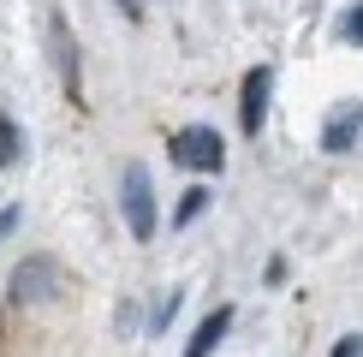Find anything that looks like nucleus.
I'll return each instance as SVG.
<instances>
[{
  "label": "nucleus",
  "instance_id": "nucleus-2",
  "mask_svg": "<svg viewBox=\"0 0 363 357\" xmlns=\"http://www.w3.org/2000/svg\"><path fill=\"white\" fill-rule=\"evenodd\" d=\"M119 208H125L131 238H138V244H149L161 220H155V185H149V173L138 167V161H131V167L119 173Z\"/></svg>",
  "mask_w": 363,
  "mask_h": 357
},
{
  "label": "nucleus",
  "instance_id": "nucleus-1",
  "mask_svg": "<svg viewBox=\"0 0 363 357\" xmlns=\"http://www.w3.org/2000/svg\"><path fill=\"white\" fill-rule=\"evenodd\" d=\"M167 161L185 167V173H220L226 167V143H220L215 125H185V131L167 137Z\"/></svg>",
  "mask_w": 363,
  "mask_h": 357
},
{
  "label": "nucleus",
  "instance_id": "nucleus-9",
  "mask_svg": "<svg viewBox=\"0 0 363 357\" xmlns=\"http://www.w3.org/2000/svg\"><path fill=\"white\" fill-rule=\"evenodd\" d=\"M0 161H18V125L0 119Z\"/></svg>",
  "mask_w": 363,
  "mask_h": 357
},
{
  "label": "nucleus",
  "instance_id": "nucleus-4",
  "mask_svg": "<svg viewBox=\"0 0 363 357\" xmlns=\"http://www.w3.org/2000/svg\"><path fill=\"white\" fill-rule=\"evenodd\" d=\"M226 327H233V304H215V310H208V316H203V327H196V334H191V357L215 351L220 339H226Z\"/></svg>",
  "mask_w": 363,
  "mask_h": 357
},
{
  "label": "nucleus",
  "instance_id": "nucleus-5",
  "mask_svg": "<svg viewBox=\"0 0 363 357\" xmlns=\"http://www.w3.org/2000/svg\"><path fill=\"white\" fill-rule=\"evenodd\" d=\"M357 143V101H345V108L328 119V131H322V149H334V155H345V149Z\"/></svg>",
  "mask_w": 363,
  "mask_h": 357
},
{
  "label": "nucleus",
  "instance_id": "nucleus-12",
  "mask_svg": "<svg viewBox=\"0 0 363 357\" xmlns=\"http://www.w3.org/2000/svg\"><path fill=\"white\" fill-rule=\"evenodd\" d=\"M119 6H125V12H138V0H119Z\"/></svg>",
  "mask_w": 363,
  "mask_h": 357
},
{
  "label": "nucleus",
  "instance_id": "nucleus-10",
  "mask_svg": "<svg viewBox=\"0 0 363 357\" xmlns=\"http://www.w3.org/2000/svg\"><path fill=\"white\" fill-rule=\"evenodd\" d=\"M173 310H179V292H167V304H161V316H155V334H161V327L173 322Z\"/></svg>",
  "mask_w": 363,
  "mask_h": 357
},
{
  "label": "nucleus",
  "instance_id": "nucleus-7",
  "mask_svg": "<svg viewBox=\"0 0 363 357\" xmlns=\"http://www.w3.org/2000/svg\"><path fill=\"white\" fill-rule=\"evenodd\" d=\"M203 208H208V191H203V185H196V191H185V197H179V208H173V227H191V220L203 215Z\"/></svg>",
  "mask_w": 363,
  "mask_h": 357
},
{
  "label": "nucleus",
  "instance_id": "nucleus-11",
  "mask_svg": "<svg viewBox=\"0 0 363 357\" xmlns=\"http://www.w3.org/2000/svg\"><path fill=\"white\" fill-rule=\"evenodd\" d=\"M12 227H18V208H0V238H6Z\"/></svg>",
  "mask_w": 363,
  "mask_h": 357
},
{
  "label": "nucleus",
  "instance_id": "nucleus-6",
  "mask_svg": "<svg viewBox=\"0 0 363 357\" xmlns=\"http://www.w3.org/2000/svg\"><path fill=\"white\" fill-rule=\"evenodd\" d=\"M48 274H54V262H48V256H36L30 268H18V286H12V292H18V298H24V292H54V280H48Z\"/></svg>",
  "mask_w": 363,
  "mask_h": 357
},
{
  "label": "nucleus",
  "instance_id": "nucleus-8",
  "mask_svg": "<svg viewBox=\"0 0 363 357\" xmlns=\"http://www.w3.org/2000/svg\"><path fill=\"white\" fill-rule=\"evenodd\" d=\"M340 42H363V6H352L340 18Z\"/></svg>",
  "mask_w": 363,
  "mask_h": 357
},
{
  "label": "nucleus",
  "instance_id": "nucleus-3",
  "mask_svg": "<svg viewBox=\"0 0 363 357\" xmlns=\"http://www.w3.org/2000/svg\"><path fill=\"white\" fill-rule=\"evenodd\" d=\"M268 96H274V72H268V66L245 72V96H238V125H245V137H262Z\"/></svg>",
  "mask_w": 363,
  "mask_h": 357
}]
</instances>
